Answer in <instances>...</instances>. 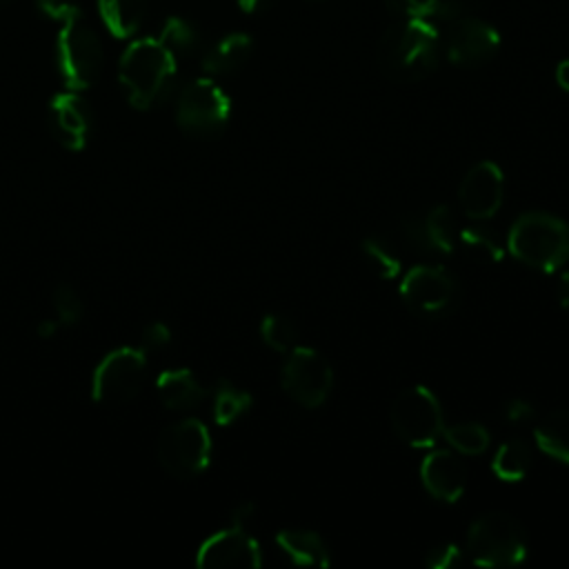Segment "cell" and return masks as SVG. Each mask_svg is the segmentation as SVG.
I'll return each mask as SVG.
<instances>
[{"label":"cell","instance_id":"6da1fadb","mask_svg":"<svg viewBox=\"0 0 569 569\" xmlns=\"http://www.w3.org/2000/svg\"><path fill=\"white\" fill-rule=\"evenodd\" d=\"M442 51L431 20L398 18L378 42V64L393 82H418L431 76Z\"/></svg>","mask_w":569,"mask_h":569},{"label":"cell","instance_id":"7a4b0ae2","mask_svg":"<svg viewBox=\"0 0 569 569\" xmlns=\"http://www.w3.org/2000/svg\"><path fill=\"white\" fill-rule=\"evenodd\" d=\"M178 58L158 36L133 40L120 56L118 80L136 109H151L162 102L176 82Z\"/></svg>","mask_w":569,"mask_h":569},{"label":"cell","instance_id":"3957f363","mask_svg":"<svg viewBox=\"0 0 569 569\" xmlns=\"http://www.w3.org/2000/svg\"><path fill=\"white\" fill-rule=\"evenodd\" d=\"M505 247L525 267L556 273L569 262V224L547 211H527L511 222Z\"/></svg>","mask_w":569,"mask_h":569},{"label":"cell","instance_id":"277c9868","mask_svg":"<svg viewBox=\"0 0 569 569\" xmlns=\"http://www.w3.org/2000/svg\"><path fill=\"white\" fill-rule=\"evenodd\" d=\"M467 551L478 567H516L527 558V533L513 516L489 511L469 525Z\"/></svg>","mask_w":569,"mask_h":569},{"label":"cell","instance_id":"5b68a950","mask_svg":"<svg viewBox=\"0 0 569 569\" xmlns=\"http://www.w3.org/2000/svg\"><path fill=\"white\" fill-rule=\"evenodd\" d=\"M53 60L67 89L82 91L96 84L100 78L104 51L100 38L91 27L84 24L82 16L62 22L53 44Z\"/></svg>","mask_w":569,"mask_h":569},{"label":"cell","instance_id":"8992f818","mask_svg":"<svg viewBox=\"0 0 569 569\" xmlns=\"http://www.w3.org/2000/svg\"><path fill=\"white\" fill-rule=\"evenodd\" d=\"M393 433L413 449H431L445 431V413L436 393L425 385L402 389L389 409Z\"/></svg>","mask_w":569,"mask_h":569},{"label":"cell","instance_id":"52a82bcc","mask_svg":"<svg viewBox=\"0 0 569 569\" xmlns=\"http://www.w3.org/2000/svg\"><path fill=\"white\" fill-rule=\"evenodd\" d=\"M160 467L178 478L200 476L211 460V433L198 418H182L164 427L156 442Z\"/></svg>","mask_w":569,"mask_h":569},{"label":"cell","instance_id":"ba28073f","mask_svg":"<svg viewBox=\"0 0 569 569\" xmlns=\"http://www.w3.org/2000/svg\"><path fill=\"white\" fill-rule=\"evenodd\" d=\"M231 116L227 91L211 78H196L176 98V122L189 136H216Z\"/></svg>","mask_w":569,"mask_h":569},{"label":"cell","instance_id":"9c48e42d","mask_svg":"<svg viewBox=\"0 0 569 569\" xmlns=\"http://www.w3.org/2000/svg\"><path fill=\"white\" fill-rule=\"evenodd\" d=\"M398 291L405 307L420 318H440L449 313L460 296L456 276L442 264H416L407 269Z\"/></svg>","mask_w":569,"mask_h":569},{"label":"cell","instance_id":"30bf717a","mask_svg":"<svg viewBox=\"0 0 569 569\" xmlns=\"http://www.w3.org/2000/svg\"><path fill=\"white\" fill-rule=\"evenodd\" d=\"M147 356L140 347H118L109 351L93 371L91 396L102 405L133 400L147 382Z\"/></svg>","mask_w":569,"mask_h":569},{"label":"cell","instance_id":"8fae6325","mask_svg":"<svg viewBox=\"0 0 569 569\" xmlns=\"http://www.w3.org/2000/svg\"><path fill=\"white\" fill-rule=\"evenodd\" d=\"M280 385L300 407L318 409L327 402L333 389V369L320 351L296 345L282 362Z\"/></svg>","mask_w":569,"mask_h":569},{"label":"cell","instance_id":"7c38bea8","mask_svg":"<svg viewBox=\"0 0 569 569\" xmlns=\"http://www.w3.org/2000/svg\"><path fill=\"white\" fill-rule=\"evenodd\" d=\"M440 42L449 62L458 67H480L498 53L500 33L480 18L460 16L451 20Z\"/></svg>","mask_w":569,"mask_h":569},{"label":"cell","instance_id":"4fadbf2b","mask_svg":"<svg viewBox=\"0 0 569 569\" xmlns=\"http://www.w3.org/2000/svg\"><path fill=\"white\" fill-rule=\"evenodd\" d=\"M505 200V176L493 160L476 162L458 184V204L462 213L476 222H485L498 213Z\"/></svg>","mask_w":569,"mask_h":569},{"label":"cell","instance_id":"5bb4252c","mask_svg":"<svg viewBox=\"0 0 569 569\" xmlns=\"http://www.w3.org/2000/svg\"><path fill=\"white\" fill-rule=\"evenodd\" d=\"M196 565L202 569H238V567H260L262 551L247 527L229 525L211 533L196 553Z\"/></svg>","mask_w":569,"mask_h":569},{"label":"cell","instance_id":"9a60e30c","mask_svg":"<svg viewBox=\"0 0 569 569\" xmlns=\"http://www.w3.org/2000/svg\"><path fill=\"white\" fill-rule=\"evenodd\" d=\"M47 124L51 136L69 151H78L87 144L91 133V109L84 98L73 89L62 91L51 98L47 109Z\"/></svg>","mask_w":569,"mask_h":569},{"label":"cell","instance_id":"2e32d148","mask_svg":"<svg viewBox=\"0 0 569 569\" xmlns=\"http://www.w3.org/2000/svg\"><path fill=\"white\" fill-rule=\"evenodd\" d=\"M420 480L431 498L453 505L467 489V467L453 449H431L420 462Z\"/></svg>","mask_w":569,"mask_h":569},{"label":"cell","instance_id":"e0dca14e","mask_svg":"<svg viewBox=\"0 0 569 569\" xmlns=\"http://www.w3.org/2000/svg\"><path fill=\"white\" fill-rule=\"evenodd\" d=\"M276 547L296 567H329L331 553L322 536L313 529L289 527L276 533Z\"/></svg>","mask_w":569,"mask_h":569},{"label":"cell","instance_id":"ac0fdd59","mask_svg":"<svg viewBox=\"0 0 569 569\" xmlns=\"http://www.w3.org/2000/svg\"><path fill=\"white\" fill-rule=\"evenodd\" d=\"M156 389L169 411H191L209 396V389L184 367L164 369L156 380Z\"/></svg>","mask_w":569,"mask_h":569},{"label":"cell","instance_id":"d6986e66","mask_svg":"<svg viewBox=\"0 0 569 569\" xmlns=\"http://www.w3.org/2000/svg\"><path fill=\"white\" fill-rule=\"evenodd\" d=\"M253 51V40L247 33H229L220 38L202 56V69L209 76H229L244 67Z\"/></svg>","mask_w":569,"mask_h":569},{"label":"cell","instance_id":"ffe728a7","mask_svg":"<svg viewBox=\"0 0 569 569\" xmlns=\"http://www.w3.org/2000/svg\"><path fill=\"white\" fill-rule=\"evenodd\" d=\"M533 442L547 458L569 465V409L547 411L533 427Z\"/></svg>","mask_w":569,"mask_h":569},{"label":"cell","instance_id":"44dd1931","mask_svg":"<svg viewBox=\"0 0 569 569\" xmlns=\"http://www.w3.org/2000/svg\"><path fill=\"white\" fill-rule=\"evenodd\" d=\"M533 462L531 447L522 438H509L498 445L491 456V473L502 482H520Z\"/></svg>","mask_w":569,"mask_h":569},{"label":"cell","instance_id":"7402d4cb","mask_svg":"<svg viewBox=\"0 0 569 569\" xmlns=\"http://www.w3.org/2000/svg\"><path fill=\"white\" fill-rule=\"evenodd\" d=\"M251 393L227 378H220L211 389V418L220 427H229L240 420L251 409Z\"/></svg>","mask_w":569,"mask_h":569},{"label":"cell","instance_id":"603a6c76","mask_svg":"<svg viewBox=\"0 0 569 569\" xmlns=\"http://www.w3.org/2000/svg\"><path fill=\"white\" fill-rule=\"evenodd\" d=\"M469 0H385V7L396 18L422 20H456L465 16Z\"/></svg>","mask_w":569,"mask_h":569},{"label":"cell","instance_id":"cb8c5ba5","mask_svg":"<svg viewBox=\"0 0 569 569\" xmlns=\"http://www.w3.org/2000/svg\"><path fill=\"white\" fill-rule=\"evenodd\" d=\"M98 11L113 38H129L144 18V0H98Z\"/></svg>","mask_w":569,"mask_h":569},{"label":"cell","instance_id":"d4e9b609","mask_svg":"<svg viewBox=\"0 0 569 569\" xmlns=\"http://www.w3.org/2000/svg\"><path fill=\"white\" fill-rule=\"evenodd\" d=\"M422 224H425V233H427L431 253L451 256L458 244V229H456L453 211L447 204H436L427 211V216L422 218Z\"/></svg>","mask_w":569,"mask_h":569},{"label":"cell","instance_id":"484cf974","mask_svg":"<svg viewBox=\"0 0 569 569\" xmlns=\"http://www.w3.org/2000/svg\"><path fill=\"white\" fill-rule=\"evenodd\" d=\"M458 244L467 251V256H471L473 260H478L482 264H496L507 253V247L500 242V238L482 224L460 229Z\"/></svg>","mask_w":569,"mask_h":569},{"label":"cell","instance_id":"4316f807","mask_svg":"<svg viewBox=\"0 0 569 569\" xmlns=\"http://www.w3.org/2000/svg\"><path fill=\"white\" fill-rule=\"evenodd\" d=\"M360 253L369 271L382 280H396L402 273V258L385 238L367 236L360 242Z\"/></svg>","mask_w":569,"mask_h":569},{"label":"cell","instance_id":"83f0119b","mask_svg":"<svg viewBox=\"0 0 569 569\" xmlns=\"http://www.w3.org/2000/svg\"><path fill=\"white\" fill-rule=\"evenodd\" d=\"M442 438L447 440L449 449H453L458 456H480L489 449L491 433L480 422H456L445 425Z\"/></svg>","mask_w":569,"mask_h":569},{"label":"cell","instance_id":"f1b7e54d","mask_svg":"<svg viewBox=\"0 0 569 569\" xmlns=\"http://www.w3.org/2000/svg\"><path fill=\"white\" fill-rule=\"evenodd\" d=\"M158 38L162 40V44L180 60V58H189L200 49V33L198 29L178 16H171L164 20L162 29L158 31Z\"/></svg>","mask_w":569,"mask_h":569},{"label":"cell","instance_id":"f546056e","mask_svg":"<svg viewBox=\"0 0 569 569\" xmlns=\"http://www.w3.org/2000/svg\"><path fill=\"white\" fill-rule=\"evenodd\" d=\"M260 338L262 342L271 349V351H278V353H289L296 345H298V329L296 325L280 316V313H267L262 320H260Z\"/></svg>","mask_w":569,"mask_h":569},{"label":"cell","instance_id":"4dcf8cb0","mask_svg":"<svg viewBox=\"0 0 569 569\" xmlns=\"http://www.w3.org/2000/svg\"><path fill=\"white\" fill-rule=\"evenodd\" d=\"M53 313L56 320L60 322V327H69L76 325L82 318V300L78 296V291L71 284H58L53 289Z\"/></svg>","mask_w":569,"mask_h":569},{"label":"cell","instance_id":"1f68e13d","mask_svg":"<svg viewBox=\"0 0 569 569\" xmlns=\"http://www.w3.org/2000/svg\"><path fill=\"white\" fill-rule=\"evenodd\" d=\"M429 569H456L462 565V549L456 542H438L425 553Z\"/></svg>","mask_w":569,"mask_h":569},{"label":"cell","instance_id":"d6a6232c","mask_svg":"<svg viewBox=\"0 0 569 569\" xmlns=\"http://www.w3.org/2000/svg\"><path fill=\"white\" fill-rule=\"evenodd\" d=\"M36 7L40 9V13H44L47 18H51L60 24L71 20V18L82 16L76 0H36Z\"/></svg>","mask_w":569,"mask_h":569},{"label":"cell","instance_id":"836d02e7","mask_svg":"<svg viewBox=\"0 0 569 569\" xmlns=\"http://www.w3.org/2000/svg\"><path fill=\"white\" fill-rule=\"evenodd\" d=\"M171 342V331L164 322H149L140 333V349L144 353L162 351Z\"/></svg>","mask_w":569,"mask_h":569},{"label":"cell","instance_id":"e575fe53","mask_svg":"<svg viewBox=\"0 0 569 569\" xmlns=\"http://www.w3.org/2000/svg\"><path fill=\"white\" fill-rule=\"evenodd\" d=\"M400 227H402L405 240H407L413 249H420L422 253H431V247H429V240H427V233H425L422 218L407 216V218H402Z\"/></svg>","mask_w":569,"mask_h":569},{"label":"cell","instance_id":"d590c367","mask_svg":"<svg viewBox=\"0 0 569 569\" xmlns=\"http://www.w3.org/2000/svg\"><path fill=\"white\" fill-rule=\"evenodd\" d=\"M533 416V405L525 398H511L505 405V418L509 422H527Z\"/></svg>","mask_w":569,"mask_h":569},{"label":"cell","instance_id":"8d00e7d4","mask_svg":"<svg viewBox=\"0 0 569 569\" xmlns=\"http://www.w3.org/2000/svg\"><path fill=\"white\" fill-rule=\"evenodd\" d=\"M256 516V505L251 500L238 502L231 513H229V525H238V527H247Z\"/></svg>","mask_w":569,"mask_h":569},{"label":"cell","instance_id":"74e56055","mask_svg":"<svg viewBox=\"0 0 569 569\" xmlns=\"http://www.w3.org/2000/svg\"><path fill=\"white\" fill-rule=\"evenodd\" d=\"M236 4L242 13L253 16V13H262L264 9H269L273 4V0H236Z\"/></svg>","mask_w":569,"mask_h":569},{"label":"cell","instance_id":"f35d334b","mask_svg":"<svg viewBox=\"0 0 569 569\" xmlns=\"http://www.w3.org/2000/svg\"><path fill=\"white\" fill-rule=\"evenodd\" d=\"M556 293H558V302L560 307L569 313V271H562L560 278H558V287H556Z\"/></svg>","mask_w":569,"mask_h":569},{"label":"cell","instance_id":"ab89813d","mask_svg":"<svg viewBox=\"0 0 569 569\" xmlns=\"http://www.w3.org/2000/svg\"><path fill=\"white\" fill-rule=\"evenodd\" d=\"M60 329V322L56 320V318H44L40 325H38V336H42V338H51L56 331Z\"/></svg>","mask_w":569,"mask_h":569},{"label":"cell","instance_id":"60d3db41","mask_svg":"<svg viewBox=\"0 0 569 569\" xmlns=\"http://www.w3.org/2000/svg\"><path fill=\"white\" fill-rule=\"evenodd\" d=\"M556 82L560 84V89H565L569 93V60H562L556 67Z\"/></svg>","mask_w":569,"mask_h":569},{"label":"cell","instance_id":"b9f144b4","mask_svg":"<svg viewBox=\"0 0 569 569\" xmlns=\"http://www.w3.org/2000/svg\"><path fill=\"white\" fill-rule=\"evenodd\" d=\"M9 2H13V0H0V7H4V4H9Z\"/></svg>","mask_w":569,"mask_h":569},{"label":"cell","instance_id":"7bdbcfd3","mask_svg":"<svg viewBox=\"0 0 569 569\" xmlns=\"http://www.w3.org/2000/svg\"><path fill=\"white\" fill-rule=\"evenodd\" d=\"M309 2H316V0H309Z\"/></svg>","mask_w":569,"mask_h":569}]
</instances>
